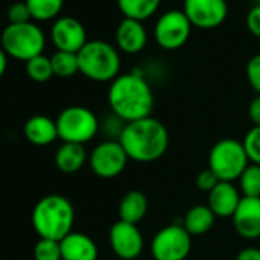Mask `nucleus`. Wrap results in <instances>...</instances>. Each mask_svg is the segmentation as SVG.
I'll return each instance as SVG.
<instances>
[{"label":"nucleus","mask_w":260,"mask_h":260,"mask_svg":"<svg viewBox=\"0 0 260 260\" xmlns=\"http://www.w3.org/2000/svg\"><path fill=\"white\" fill-rule=\"evenodd\" d=\"M107 100L112 113L118 115L125 122L150 116L155 104L149 81L138 72L119 74L110 83Z\"/></svg>","instance_id":"1"},{"label":"nucleus","mask_w":260,"mask_h":260,"mask_svg":"<svg viewBox=\"0 0 260 260\" xmlns=\"http://www.w3.org/2000/svg\"><path fill=\"white\" fill-rule=\"evenodd\" d=\"M118 141L128 159L141 164L153 162L169 149V130L159 119L147 116L127 122Z\"/></svg>","instance_id":"2"},{"label":"nucleus","mask_w":260,"mask_h":260,"mask_svg":"<svg viewBox=\"0 0 260 260\" xmlns=\"http://www.w3.org/2000/svg\"><path fill=\"white\" fill-rule=\"evenodd\" d=\"M74 222V205L61 194H48L42 198L32 210V226L42 239L60 242L72 233Z\"/></svg>","instance_id":"3"},{"label":"nucleus","mask_w":260,"mask_h":260,"mask_svg":"<svg viewBox=\"0 0 260 260\" xmlns=\"http://www.w3.org/2000/svg\"><path fill=\"white\" fill-rule=\"evenodd\" d=\"M77 55L80 72L92 81L112 83L119 75V52L104 40H89Z\"/></svg>","instance_id":"4"},{"label":"nucleus","mask_w":260,"mask_h":260,"mask_svg":"<svg viewBox=\"0 0 260 260\" xmlns=\"http://www.w3.org/2000/svg\"><path fill=\"white\" fill-rule=\"evenodd\" d=\"M0 43L8 57L16 60L29 61L34 57H39L45 51L46 39L40 26L32 22L20 23V25H10L4 29Z\"/></svg>","instance_id":"5"},{"label":"nucleus","mask_w":260,"mask_h":260,"mask_svg":"<svg viewBox=\"0 0 260 260\" xmlns=\"http://www.w3.org/2000/svg\"><path fill=\"white\" fill-rule=\"evenodd\" d=\"M58 138L63 143L86 144L100 132V121L96 115L83 106H71L60 112L55 119Z\"/></svg>","instance_id":"6"},{"label":"nucleus","mask_w":260,"mask_h":260,"mask_svg":"<svg viewBox=\"0 0 260 260\" xmlns=\"http://www.w3.org/2000/svg\"><path fill=\"white\" fill-rule=\"evenodd\" d=\"M249 166L248 155L240 141L225 138L217 141L208 155V169L223 182H233L240 178Z\"/></svg>","instance_id":"7"},{"label":"nucleus","mask_w":260,"mask_h":260,"mask_svg":"<svg viewBox=\"0 0 260 260\" xmlns=\"http://www.w3.org/2000/svg\"><path fill=\"white\" fill-rule=\"evenodd\" d=\"M155 260H185L191 251V236L182 223L161 228L150 245Z\"/></svg>","instance_id":"8"},{"label":"nucleus","mask_w":260,"mask_h":260,"mask_svg":"<svg viewBox=\"0 0 260 260\" xmlns=\"http://www.w3.org/2000/svg\"><path fill=\"white\" fill-rule=\"evenodd\" d=\"M193 25L182 10L164 13L155 23L153 37L159 48L166 51L181 49L191 36Z\"/></svg>","instance_id":"9"},{"label":"nucleus","mask_w":260,"mask_h":260,"mask_svg":"<svg viewBox=\"0 0 260 260\" xmlns=\"http://www.w3.org/2000/svg\"><path fill=\"white\" fill-rule=\"evenodd\" d=\"M128 162V156L119 141L106 140L100 143L89 156V166L92 172L103 179H112L119 176Z\"/></svg>","instance_id":"10"},{"label":"nucleus","mask_w":260,"mask_h":260,"mask_svg":"<svg viewBox=\"0 0 260 260\" xmlns=\"http://www.w3.org/2000/svg\"><path fill=\"white\" fill-rule=\"evenodd\" d=\"M182 11L190 23L199 29H214L228 16L226 0H184Z\"/></svg>","instance_id":"11"},{"label":"nucleus","mask_w":260,"mask_h":260,"mask_svg":"<svg viewBox=\"0 0 260 260\" xmlns=\"http://www.w3.org/2000/svg\"><path fill=\"white\" fill-rule=\"evenodd\" d=\"M109 242L112 251L121 260H135L144 249V237L135 223L118 220L109 231Z\"/></svg>","instance_id":"12"},{"label":"nucleus","mask_w":260,"mask_h":260,"mask_svg":"<svg viewBox=\"0 0 260 260\" xmlns=\"http://www.w3.org/2000/svg\"><path fill=\"white\" fill-rule=\"evenodd\" d=\"M51 40L57 51L78 54L87 40L86 28L75 17H58L51 28Z\"/></svg>","instance_id":"13"},{"label":"nucleus","mask_w":260,"mask_h":260,"mask_svg":"<svg viewBox=\"0 0 260 260\" xmlns=\"http://www.w3.org/2000/svg\"><path fill=\"white\" fill-rule=\"evenodd\" d=\"M231 219L234 230L240 237L248 240L260 239V198L242 196Z\"/></svg>","instance_id":"14"},{"label":"nucleus","mask_w":260,"mask_h":260,"mask_svg":"<svg viewBox=\"0 0 260 260\" xmlns=\"http://www.w3.org/2000/svg\"><path fill=\"white\" fill-rule=\"evenodd\" d=\"M116 46L124 54H138L147 45V31L143 22L122 19L115 34Z\"/></svg>","instance_id":"15"},{"label":"nucleus","mask_w":260,"mask_h":260,"mask_svg":"<svg viewBox=\"0 0 260 260\" xmlns=\"http://www.w3.org/2000/svg\"><path fill=\"white\" fill-rule=\"evenodd\" d=\"M240 191L234 187L233 182L220 181L210 193H208V207L214 213L216 217H233L239 204H240Z\"/></svg>","instance_id":"16"},{"label":"nucleus","mask_w":260,"mask_h":260,"mask_svg":"<svg viewBox=\"0 0 260 260\" xmlns=\"http://www.w3.org/2000/svg\"><path fill=\"white\" fill-rule=\"evenodd\" d=\"M61 260H96L98 246L84 233L72 231L60 240Z\"/></svg>","instance_id":"17"},{"label":"nucleus","mask_w":260,"mask_h":260,"mask_svg":"<svg viewBox=\"0 0 260 260\" xmlns=\"http://www.w3.org/2000/svg\"><path fill=\"white\" fill-rule=\"evenodd\" d=\"M25 138L34 146H49L58 138L57 122L45 115L31 116L23 127Z\"/></svg>","instance_id":"18"},{"label":"nucleus","mask_w":260,"mask_h":260,"mask_svg":"<svg viewBox=\"0 0 260 260\" xmlns=\"http://www.w3.org/2000/svg\"><path fill=\"white\" fill-rule=\"evenodd\" d=\"M149 211V201L147 196L140 190H132L125 193L118 205L119 220L138 225Z\"/></svg>","instance_id":"19"},{"label":"nucleus","mask_w":260,"mask_h":260,"mask_svg":"<svg viewBox=\"0 0 260 260\" xmlns=\"http://www.w3.org/2000/svg\"><path fill=\"white\" fill-rule=\"evenodd\" d=\"M87 159V153L83 144L63 143L55 152V166L61 173H77Z\"/></svg>","instance_id":"20"},{"label":"nucleus","mask_w":260,"mask_h":260,"mask_svg":"<svg viewBox=\"0 0 260 260\" xmlns=\"http://www.w3.org/2000/svg\"><path fill=\"white\" fill-rule=\"evenodd\" d=\"M216 216L208 205H194L184 216L182 225L190 233V236H204L214 225Z\"/></svg>","instance_id":"21"},{"label":"nucleus","mask_w":260,"mask_h":260,"mask_svg":"<svg viewBox=\"0 0 260 260\" xmlns=\"http://www.w3.org/2000/svg\"><path fill=\"white\" fill-rule=\"evenodd\" d=\"M162 0H116L124 19L144 22L150 19L161 7Z\"/></svg>","instance_id":"22"},{"label":"nucleus","mask_w":260,"mask_h":260,"mask_svg":"<svg viewBox=\"0 0 260 260\" xmlns=\"http://www.w3.org/2000/svg\"><path fill=\"white\" fill-rule=\"evenodd\" d=\"M25 4L28 5L32 19L45 22L57 19L63 8L64 0H25Z\"/></svg>","instance_id":"23"},{"label":"nucleus","mask_w":260,"mask_h":260,"mask_svg":"<svg viewBox=\"0 0 260 260\" xmlns=\"http://www.w3.org/2000/svg\"><path fill=\"white\" fill-rule=\"evenodd\" d=\"M51 63H52L54 75L60 78H69L74 77L77 72H80L78 55L72 52L57 51L55 54L51 55Z\"/></svg>","instance_id":"24"},{"label":"nucleus","mask_w":260,"mask_h":260,"mask_svg":"<svg viewBox=\"0 0 260 260\" xmlns=\"http://www.w3.org/2000/svg\"><path fill=\"white\" fill-rule=\"evenodd\" d=\"M25 69H26V75L36 83H46L54 77L51 57H46L43 54L26 61Z\"/></svg>","instance_id":"25"},{"label":"nucleus","mask_w":260,"mask_h":260,"mask_svg":"<svg viewBox=\"0 0 260 260\" xmlns=\"http://www.w3.org/2000/svg\"><path fill=\"white\" fill-rule=\"evenodd\" d=\"M239 185L242 196L260 198V166L249 162V166L239 178Z\"/></svg>","instance_id":"26"},{"label":"nucleus","mask_w":260,"mask_h":260,"mask_svg":"<svg viewBox=\"0 0 260 260\" xmlns=\"http://www.w3.org/2000/svg\"><path fill=\"white\" fill-rule=\"evenodd\" d=\"M36 260H61V246L58 240L42 239L34 246Z\"/></svg>","instance_id":"27"},{"label":"nucleus","mask_w":260,"mask_h":260,"mask_svg":"<svg viewBox=\"0 0 260 260\" xmlns=\"http://www.w3.org/2000/svg\"><path fill=\"white\" fill-rule=\"evenodd\" d=\"M242 144L245 147L249 162L260 166V125H254L248 130Z\"/></svg>","instance_id":"28"},{"label":"nucleus","mask_w":260,"mask_h":260,"mask_svg":"<svg viewBox=\"0 0 260 260\" xmlns=\"http://www.w3.org/2000/svg\"><path fill=\"white\" fill-rule=\"evenodd\" d=\"M125 121L121 119L118 115L112 113L109 116H106L103 119V122H100V130L106 135L107 140H112V141H118L121 134H122V130L125 127Z\"/></svg>","instance_id":"29"},{"label":"nucleus","mask_w":260,"mask_h":260,"mask_svg":"<svg viewBox=\"0 0 260 260\" xmlns=\"http://www.w3.org/2000/svg\"><path fill=\"white\" fill-rule=\"evenodd\" d=\"M8 22L10 25H20V23H28L31 22V13L29 8L25 2H17L13 4L8 10Z\"/></svg>","instance_id":"30"},{"label":"nucleus","mask_w":260,"mask_h":260,"mask_svg":"<svg viewBox=\"0 0 260 260\" xmlns=\"http://www.w3.org/2000/svg\"><path fill=\"white\" fill-rule=\"evenodd\" d=\"M246 78L252 90L260 95V54L251 57L246 63Z\"/></svg>","instance_id":"31"},{"label":"nucleus","mask_w":260,"mask_h":260,"mask_svg":"<svg viewBox=\"0 0 260 260\" xmlns=\"http://www.w3.org/2000/svg\"><path fill=\"white\" fill-rule=\"evenodd\" d=\"M219 182H220V179H219V178L216 176V173H214L213 170H210V169L202 170V172L198 175V178H196V185H198V188L202 190V191H207V193H210Z\"/></svg>","instance_id":"32"},{"label":"nucleus","mask_w":260,"mask_h":260,"mask_svg":"<svg viewBox=\"0 0 260 260\" xmlns=\"http://www.w3.org/2000/svg\"><path fill=\"white\" fill-rule=\"evenodd\" d=\"M245 23H246L248 31L254 37L260 39V5H252V8L246 14Z\"/></svg>","instance_id":"33"},{"label":"nucleus","mask_w":260,"mask_h":260,"mask_svg":"<svg viewBox=\"0 0 260 260\" xmlns=\"http://www.w3.org/2000/svg\"><path fill=\"white\" fill-rule=\"evenodd\" d=\"M249 119L254 125H260V95H255L248 109Z\"/></svg>","instance_id":"34"},{"label":"nucleus","mask_w":260,"mask_h":260,"mask_svg":"<svg viewBox=\"0 0 260 260\" xmlns=\"http://www.w3.org/2000/svg\"><path fill=\"white\" fill-rule=\"evenodd\" d=\"M236 260H260V249L258 248H245L237 254Z\"/></svg>","instance_id":"35"},{"label":"nucleus","mask_w":260,"mask_h":260,"mask_svg":"<svg viewBox=\"0 0 260 260\" xmlns=\"http://www.w3.org/2000/svg\"><path fill=\"white\" fill-rule=\"evenodd\" d=\"M7 68H8V55L2 48H0V78L5 75Z\"/></svg>","instance_id":"36"},{"label":"nucleus","mask_w":260,"mask_h":260,"mask_svg":"<svg viewBox=\"0 0 260 260\" xmlns=\"http://www.w3.org/2000/svg\"><path fill=\"white\" fill-rule=\"evenodd\" d=\"M254 5H260V0H254Z\"/></svg>","instance_id":"37"},{"label":"nucleus","mask_w":260,"mask_h":260,"mask_svg":"<svg viewBox=\"0 0 260 260\" xmlns=\"http://www.w3.org/2000/svg\"><path fill=\"white\" fill-rule=\"evenodd\" d=\"M258 249H260V239H258Z\"/></svg>","instance_id":"38"}]
</instances>
